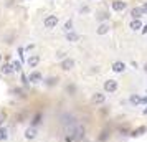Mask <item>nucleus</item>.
<instances>
[{
  "instance_id": "nucleus-20",
  "label": "nucleus",
  "mask_w": 147,
  "mask_h": 142,
  "mask_svg": "<svg viewBox=\"0 0 147 142\" xmlns=\"http://www.w3.org/2000/svg\"><path fill=\"white\" fill-rule=\"evenodd\" d=\"M7 139H8L7 129L3 127V126H0V142H2V141H7Z\"/></svg>"
},
{
  "instance_id": "nucleus-12",
  "label": "nucleus",
  "mask_w": 147,
  "mask_h": 142,
  "mask_svg": "<svg viewBox=\"0 0 147 142\" xmlns=\"http://www.w3.org/2000/svg\"><path fill=\"white\" fill-rule=\"evenodd\" d=\"M36 135H38V131L35 127H28L27 131H25V139H28V141H33Z\"/></svg>"
},
{
  "instance_id": "nucleus-27",
  "label": "nucleus",
  "mask_w": 147,
  "mask_h": 142,
  "mask_svg": "<svg viewBox=\"0 0 147 142\" xmlns=\"http://www.w3.org/2000/svg\"><path fill=\"white\" fill-rule=\"evenodd\" d=\"M5 119H7V112L5 111H0V126H3Z\"/></svg>"
},
{
  "instance_id": "nucleus-36",
  "label": "nucleus",
  "mask_w": 147,
  "mask_h": 142,
  "mask_svg": "<svg viewBox=\"0 0 147 142\" xmlns=\"http://www.w3.org/2000/svg\"><path fill=\"white\" fill-rule=\"evenodd\" d=\"M142 112H144V116H147V108L144 109V111H142Z\"/></svg>"
},
{
  "instance_id": "nucleus-37",
  "label": "nucleus",
  "mask_w": 147,
  "mask_h": 142,
  "mask_svg": "<svg viewBox=\"0 0 147 142\" xmlns=\"http://www.w3.org/2000/svg\"><path fill=\"white\" fill-rule=\"evenodd\" d=\"M144 71H146V73H147V63H146V65H144Z\"/></svg>"
},
{
  "instance_id": "nucleus-5",
  "label": "nucleus",
  "mask_w": 147,
  "mask_h": 142,
  "mask_svg": "<svg viewBox=\"0 0 147 142\" xmlns=\"http://www.w3.org/2000/svg\"><path fill=\"white\" fill-rule=\"evenodd\" d=\"M111 7H113L114 12H124L127 7V3L126 2H122V0H114L113 3H111Z\"/></svg>"
},
{
  "instance_id": "nucleus-31",
  "label": "nucleus",
  "mask_w": 147,
  "mask_h": 142,
  "mask_svg": "<svg viewBox=\"0 0 147 142\" xmlns=\"http://www.w3.org/2000/svg\"><path fill=\"white\" fill-rule=\"evenodd\" d=\"M140 10H142V12H144V15H147V3H144V5H142V7H140Z\"/></svg>"
},
{
  "instance_id": "nucleus-21",
  "label": "nucleus",
  "mask_w": 147,
  "mask_h": 142,
  "mask_svg": "<svg viewBox=\"0 0 147 142\" xmlns=\"http://www.w3.org/2000/svg\"><path fill=\"white\" fill-rule=\"evenodd\" d=\"M140 27H142V23H140V20H132L131 23H129V28H132L134 32H136V30H139Z\"/></svg>"
},
{
  "instance_id": "nucleus-38",
  "label": "nucleus",
  "mask_w": 147,
  "mask_h": 142,
  "mask_svg": "<svg viewBox=\"0 0 147 142\" xmlns=\"http://www.w3.org/2000/svg\"><path fill=\"white\" fill-rule=\"evenodd\" d=\"M83 142H89V141H83Z\"/></svg>"
},
{
  "instance_id": "nucleus-14",
  "label": "nucleus",
  "mask_w": 147,
  "mask_h": 142,
  "mask_svg": "<svg viewBox=\"0 0 147 142\" xmlns=\"http://www.w3.org/2000/svg\"><path fill=\"white\" fill-rule=\"evenodd\" d=\"M144 15V12L140 10V7H134L131 10V17H132V20H140V17Z\"/></svg>"
},
{
  "instance_id": "nucleus-4",
  "label": "nucleus",
  "mask_w": 147,
  "mask_h": 142,
  "mask_svg": "<svg viewBox=\"0 0 147 142\" xmlns=\"http://www.w3.org/2000/svg\"><path fill=\"white\" fill-rule=\"evenodd\" d=\"M43 23H45L47 28H55L56 25H58V17H56V15H48Z\"/></svg>"
},
{
  "instance_id": "nucleus-29",
  "label": "nucleus",
  "mask_w": 147,
  "mask_h": 142,
  "mask_svg": "<svg viewBox=\"0 0 147 142\" xmlns=\"http://www.w3.org/2000/svg\"><path fill=\"white\" fill-rule=\"evenodd\" d=\"M22 83H23V86L28 84V78H27V75H23V73H22Z\"/></svg>"
},
{
  "instance_id": "nucleus-24",
  "label": "nucleus",
  "mask_w": 147,
  "mask_h": 142,
  "mask_svg": "<svg viewBox=\"0 0 147 142\" xmlns=\"http://www.w3.org/2000/svg\"><path fill=\"white\" fill-rule=\"evenodd\" d=\"M129 101H131V104H140V96L132 94L131 98H129Z\"/></svg>"
},
{
  "instance_id": "nucleus-34",
  "label": "nucleus",
  "mask_w": 147,
  "mask_h": 142,
  "mask_svg": "<svg viewBox=\"0 0 147 142\" xmlns=\"http://www.w3.org/2000/svg\"><path fill=\"white\" fill-rule=\"evenodd\" d=\"M33 46H35V45H28V46L23 48V50H28V51H30V50H33Z\"/></svg>"
},
{
  "instance_id": "nucleus-1",
  "label": "nucleus",
  "mask_w": 147,
  "mask_h": 142,
  "mask_svg": "<svg viewBox=\"0 0 147 142\" xmlns=\"http://www.w3.org/2000/svg\"><path fill=\"white\" fill-rule=\"evenodd\" d=\"M104 91L106 93H109V94H113V93H116L117 91V88H119V84H117V81L116 79H107V81H104Z\"/></svg>"
},
{
  "instance_id": "nucleus-11",
  "label": "nucleus",
  "mask_w": 147,
  "mask_h": 142,
  "mask_svg": "<svg viewBox=\"0 0 147 142\" xmlns=\"http://www.w3.org/2000/svg\"><path fill=\"white\" fill-rule=\"evenodd\" d=\"M27 63L30 68H36L38 63H40V55H30V58L27 60Z\"/></svg>"
},
{
  "instance_id": "nucleus-25",
  "label": "nucleus",
  "mask_w": 147,
  "mask_h": 142,
  "mask_svg": "<svg viewBox=\"0 0 147 142\" xmlns=\"http://www.w3.org/2000/svg\"><path fill=\"white\" fill-rule=\"evenodd\" d=\"M12 69L13 71H22V63L20 61H13L12 63Z\"/></svg>"
},
{
  "instance_id": "nucleus-30",
  "label": "nucleus",
  "mask_w": 147,
  "mask_h": 142,
  "mask_svg": "<svg viewBox=\"0 0 147 142\" xmlns=\"http://www.w3.org/2000/svg\"><path fill=\"white\" fill-rule=\"evenodd\" d=\"M99 112H101V116H106L107 112H109V108H102V109L99 111Z\"/></svg>"
},
{
  "instance_id": "nucleus-6",
  "label": "nucleus",
  "mask_w": 147,
  "mask_h": 142,
  "mask_svg": "<svg viewBox=\"0 0 147 142\" xmlns=\"http://www.w3.org/2000/svg\"><path fill=\"white\" fill-rule=\"evenodd\" d=\"M28 81L33 83V84L41 83V81H43V75H41L40 71H32V73H30V76H28Z\"/></svg>"
},
{
  "instance_id": "nucleus-8",
  "label": "nucleus",
  "mask_w": 147,
  "mask_h": 142,
  "mask_svg": "<svg viewBox=\"0 0 147 142\" xmlns=\"http://www.w3.org/2000/svg\"><path fill=\"white\" fill-rule=\"evenodd\" d=\"M84 135H86V131H84V127L76 129V131H74V134H73L74 142H83V139H84Z\"/></svg>"
},
{
  "instance_id": "nucleus-26",
  "label": "nucleus",
  "mask_w": 147,
  "mask_h": 142,
  "mask_svg": "<svg viewBox=\"0 0 147 142\" xmlns=\"http://www.w3.org/2000/svg\"><path fill=\"white\" fill-rule=\"evenodd\" d=\"M73 30V20H68L65 23V32H71Z\"/></svg>"
},
{
  "instance_id": "nucleus-3",
  "label": "nucleus",
  "mask_w": 147,
  "mask_h": 142,
  "mask_svg": "<svg viewBox=\"0 0 147 142\" xmlns=\"http://www.w3.org/2000/svg\"><path fill=\"white\" fill-rule=\"evenodd\" d=\"M60 68L63 71H69V69H73L74 68V60L73 58H65V60L60 63Z\"/></svg>"
},
{
  "instance_id": "nucleus-19",
  "label": "nucleus",
  "mask_w": 147,
  "mask_h": 142,
  "mask_svg": "<svg viewBox=\"0 0 147 142\" xmlns=\"http://www.w3.org/2000/svg\"><path fill=\"white\" fill-rule=\"evenodd\" d=\"M2 73H3V75H12V73H13L12 65H10V63H5V65L2 66Z\"/></svg>"
},
{
  "instance_id": "nucleus-2",
  "label": "nucleus",
  "mask_w": 147,
  "mask_h": 142,
  "mask_svg": "<svg viewBox=\"0 0 147 142\" xmlns=\"http://www.w3.org/2000/svg\"><path fill=\"white\" fill-rule=\"evenodd\" d=\"M41 122H43V114L38 111V112H35L33 117H32V121H30V127H35V129H36V127L41 124Z\"/></svg>"
},
{
  "instance_id": "nucleus-15",
  "label": "nucleus",
  "mask_w": 147,
  "mask_h": 142,
  "mask_svg": "<svg viewBox=\"0 0 147 142\" xmlns=\"http://www.w3.org/2000/svg\"><path fill=\"white\" fill-rule=\"evenodd\" d=\"M96 33H98V35H106V33H109V23H101L99 27L96 28Z\"/></svg>"
},
{
  "instance_id": "nucleus-23",
  "label": "nucleus",
  "mask_w": 147,
  "mask_h": 142,
  "mask_svg": "<svg viewBox=\"0 0 147 142\" xmlns=\"http://www.w3.org/2000/svg\"><path fill=\"white\" fill-rule=\"evenodd\" d=\"M12 93H13L15 96H18V98H25V96H27V94H25V91H23L22 88H15Z\"/></svg>"
},
{
  "instance_id": "nucleus-28",
  "label": "nucleus",
  "mask_w": 147,
  "mask_h": 142,
  "mask_svg": "<svg viewBox=\"0 0 147 142\" xmlns=\"http://www.w3.org/2000/svg\"><path fill=\"white\" fill-rule=\"evenodd\" d=\"M23 51H25V50H23V48H18V55H20V63L22 61H25V55H23Z\"/></svg>"
},
{
  "instance_id": "nucleus-16",
  "label": "nucleus",
  "mask_w": 147,
  "mask_h": 142,
  "mask_svg": "<svg viewBox=\"0 0 147 142\" xmlns=\"http://www.w3.org/2000/svg\"><path fill=\"white\" fill-rule=\"evenodd\" d=\"M58 81H60V79H58L56 76H50V78H47L45 84H47L48 88H53V86H56V84H58Z\"/></svg>"
},
{
  "instance_id": "nucleus-13",
  "label": "nucleus",
  "mask_w": 147,
  "mask_h": 142,
  "mask_svg": "<svg viewBox=\"0 0 147 142\" xmlns=\"http://www.w3.org/2000/svg\"><path fill=\"white\" fill-rule=\"evenodd\" d=\"M109 137H111V131L102 129V131H101V134L98 135V142H107V141H109Z\"/></svg>"
},
{
  "instance_id": "nucleus-7",
  "label": "nucleus",
  "mask_w": 147,
  "mask_h": 142,
  "mask_svg": "<svg viewBox=\"0 0 147 142\" xmlns=\"http://www.w3.org/2000/svg\"><path fill=\"white\" fill-rule=\"evenodd\" d=\"M146 132H147V127H146V126H139L137 129H131V132H129V135L136 139V137H140V135H144Z\"/></svg>"
},
{
  "instance_id": "nucleus-10",
  "label": "nucleus",
  "mask_w": 147,
  "mask_h": 142,
  "mask_svg": "<svg viewBox=\"0 0 147 142\" xmlns=\"http://www.w3.org/2000/svg\"><path fill=\"white\" fill-rule=\"evenodd\" d=\"M91 101L94 104H104L106 102V94H102V93H94L93 98H91Z\"/></svg>"
},
{
  "instance_id": "nucleus-22",
  "label": "nucleus",
  "mask_w": 147,
  "mask_h": 142,
  "mask_svg": "<svg viewBox=\"0 0 147 142\" xmlns=\"http://www.w3.org/2000/svg\"><path fill=\"white\" fill-rule=\"evenodd\" d=\"M119 132L122 135H129V132H131V127H129V124H124V126H121L119 127Z\"/></svg>"
},
{
  "instance_id": "nucleus-33",
  "label": "nucleus",
  "mask_w": 147,
  "mask_h": 142,
  "mask_svg": "<svg viewBox=\"0 0 147 142\" xmlns=\"http://www.w3.org/2000/svg\"><path fill=\"white\" fill-rule=\"evenodd\" d=\"M140 104H147V96H144V98H140Z\"/></svg>"
},
{
  "instance_id": "nucleus-39",
  "label": "nucleus",
  "mask_w": 147,
  "mask_h": 142,
  "mask_svg": "<svg viewBox=\"0 0 147 142\" xmlns=\"http://www.w3.org/2000/svg\"><path fill=\"white\" fill-rule=\"evenodd\" d=\"M0 60H2V56H0Z\"/></svg>"
},
{
  "instance_id": "nucleus-32",
  "label": "nucleus",
  "mask_w": 147,
  "mask_h": 142,
  "mask_svg": "<svg viewBox=\"0 0 147 142\" xmlns=\"http://www.w3.org/2000/svg\"><path fill=\"white\" fill-rule=\"evenodd\" d=\"M68 93H69V91H71V93H74V89H76V88H74V84H71V86H68Z\"/></svg>"
},
{
  "instance_id": "nucleus-18",
  "label": "nucleus",
  "mask_w": 147,
  "mask_h": 142,
  "mask_svg": "<svg viewBox=\"0 0 147 142\" xmlns=\"http://www.w3.org/2000/svg\"><path fill=\"white\" fill-rule=\"evenodd\" d=\"M96 18L99 22H102V23H106V20H109V13L107 12H99V13L96 15Z\"/></svg>"
},
{
  "instance_id": "nucleus-35",
  "label": "nucleus",
  "mask_w": 147,
  "mask_h": 142,
  "mask_svg": "<svg viewBox=\"0 0 147 142\" xmlns=\"http://www.w3.org/2000/svg\"><path fill=\"white\" fill-rule=\"evenodd\" d=\"M140 32H142V33H147V25H144V28H142Z\"/></svg>"
},
{
  "instance_id": "nucleus-17",
  "label": "nucleus",
  "mask_w": 147,
  "mask_h": 142,
  "mask_svg": "<svg viewBox=\"0 0 147 142\" xmlns=\"http://www.w3.org/2000/svg\"><path fill=\"white\" fill-rule=\"evenodd\" d=\"M66 40L68 41H78L80 40V35L74 33L73 30H71V32H66Z\"/></svg>"
},
{
  "instance_id": "nucleus-9",
  "label": "nucleus",
  "mask_w": 147,
  "mask_h": 142,
  "mask_svg": "<svg viewBox=\"0 0 147 142\" xmlns=\"http://www.w3.org/2000/svg\"><path fill=\"white\" fill-rule=\"evenodd\" d=\"M111 68H113L114 73H124V71H126V63H122V61H114Z\"/></svg>"
}]
</instances>
